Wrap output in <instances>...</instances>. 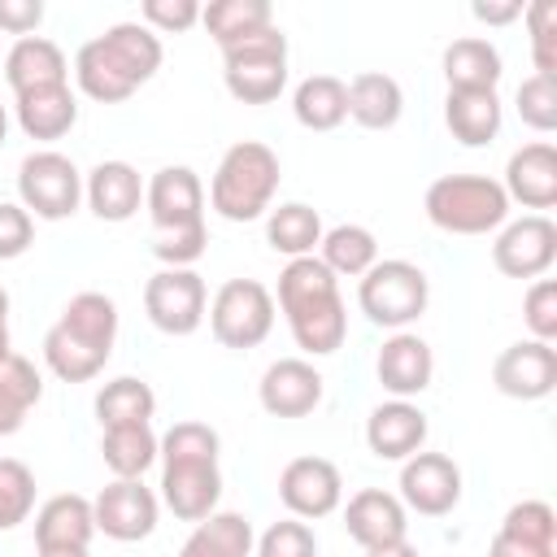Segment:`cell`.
Here are the masks:
<instances>
[{
    "mask_svg": "<svg viewBox=\"0 0 557 557\" xmlns=\"http://www.w3.org/2000/svg\"><path fill=\"white\" fill-rule=\"evenodd\" d=\"M278 500L287 505L292 518L318 522V518H326V513L339 509V500H344V474L326 457H292L278 470Z\"/></svg>",
    "mask_w": 557,
    "mask_h": 557,
    "instance_id": "obj_13",
    "label": "cell"
},
{
    "mask_svg": "<svg viewBox=\"0 0 557 557\" xmlns=\"http://www.w3.org/2000/svg\"><path fill=\"white\" fill-rule=\"evenodd\" d=\"M522 322L531 331V339L553 344L557 339V283L553 278H535L522 296Z\"/></svg>",
    "mask_w": 557,
    "mask_h": 557,
    "instance_id": "obj_45",
    "label": "cell"
},
{
    "mask_svg": "<svg viewBox=\"0 0 557 557\" xmlns=\"http://www.w3.org/2000/svg\"><path fill=\"white\" fill-rule=\"evenodd\" d=\"M161 39L144 22H113L104 35L87 39L74 57L78 91L96 104H122L131 100L157 70H161Z\"/></svg>",
    "mask_w": 557,
    "mask_h": 557,
    "instance_id": "obj_1",
    "label": "cell"
},
{
    "mask_svg": "<svg viewBox=\"0 0 557 557\" xmlns=\"http://www.w3.org/2000/svg\"><path fill=\"white\" fill-rule=\"evenodd\" d=\"M265 244L274 252H283L287 261L313 257L318 244H322V218H318V209L305 205V200H287V205L270 209L265 213Z\"/></svg>",
    "mask_w": 557,
    "mask_h": 557,
    "instance_id": "obj_32",
    "label": "cell"
},
{
    "mask_svg": "<svg viewBox=\"0 0 557 557\" xmlns=\"http://www.w3.org/2000/svg\"><path fill=\"white\" fill-rule=\"evenodd\" d=\"M157 444L161 435L152 431V422L100 431V457L113 470V479H144V470L157 466Z\"/></svg>",
    "mask_w": 557,
    "mask_h": 557,
    "instance_id": "obj_35",
    "label": "cell"
},
{
    "mask_svg": "<svg viewBox=\"0 0 557 557\" xmlns=\"http://www.w3.org/2000/svg\"><path fill=\"white\" fill-rule=\"evenodd\" d=\"M500 96L496 91H448L444 96V126L457 144L483 148L500 135Z\"/></svg>",
    "mask_w": 557,
    "mask_h": 557,
    "instance_id": "obj_29",
    "label": "cell"
},
{
    "mask_svg": "<svg viewBox=\"0 0 557 557\" xmlns=\"http://www.w3.org/2000/svg\"><path fill=\"white\" fill-rule=\"evenodd\" d=\"M357 305L361 313L383 326V331H405L409 322H418L431 305V278L422 265L405 261V257H387L374 261L361 278H357Z\"/></svg>",
    "mask_w": 557,
    "mask_h": 557,
    "instance_id": "obj_6",
    "label": "cell"
},
{
    "mask_svg": "<svg viewBox=\"0 0 557 557\" xmlns=\"http://www.w3.org/2000/svg\"><path fill=\"white\" fill-rule=\"evenodd\" d=\"M257 400L270 418H305L322 405V374L305 357H278L257 383Z\"/></svg>",
    "mask_w": 557,
    "mask_h": 557,
    "instance_id": "obj_17",
    "label": "cell"
},
{
    "mask_svg": "<svg viewBox=\"0 0 557 557\" xmlns=\"http://www.w3.org/2000/svg\"><path fill=\"white\" fill-rule=\"evenodd\" d=\"M344 87H348V117H352L357 126H366V131H392V126L400 122V113H405V91H400V83H396L392 74H383V70H361V74H352Z\"/></svg>",
    "mask_w": 557,
    "mask_h": 557,
    "instance_id": "obj_28",
    "label": "cell"
},
{
    "mask_svg": "<svg viewBox=\"0 0 557 557\" xmlns=\"http://www.w3.org/2000/svg\"><path fill=\"white\" fill-rule=\"evenodd\" d=\"M200 22L218 48H231L261 26H274V9H270V0H213L200 9Z\"/></svg>",
    "mask_w": 557,
    "mask_h": 557,
    "instance_id": "obj_36",
    "label": "cell"
},
{
    "mask_svg": "<svg viewBox=\"0 0 557 557\" xmlns=\"http://www.w3.org/2000/svg\"><path fill=\"white\" fill-rule=\"evenodd\" d=\"M35 557H91V548H35Z\"/></svg>",
    "mask_w": 557,
    "mask_h": 557,
    "instance_id": "obj_54",
    "label": "cell"
},
{
    "mask_svg": "<svg viewBox=\"0 0 557 557\" xmlns=\"http://www.w3.org/2000/svg\"><path fill=\"white\" fill-rule=\"evenodd\" d=\"M91 513H96V535L117 540V544H135V540H148L157 531L161 500L152 487H144V479H113L91 500Z\"/></svg>",
    "mask_w": 557,
    "mask_h": 557,
    "instance_id": "obj_12",
    "label": "cell"
},
{
    "mask_svg": "<svg viewBox=\"0 0 557 557\" xmlns=\"http://www.w3.org/2000/svg\"><path fill=\"white\" fill-rule=\"evenodd\" d=\"M218 453H222V435L209 422H196V418L174 422L157 444L161 466H213Z\"/></svg>",
    "mask_w": 557,
    "mask_h": 557,
    "instance_id": "obj_38",
    "label": "cell"
},
{
    "mask_svg": "<svg viewBox=\"0 0 557 557\" xmlns=\"http://www.w3.org/2000/svg\"><path fill=\"white\" fill-rule=\"evenodd\" d=\"M44 22V0H0V30L4 35H35Z\"/></svg>",
    "mask_w": 557,
    "mask_h": 557,
    "instance_id": "obj_48",
    "label": "cell"
},
{
    "mask_svg": "<svg viewBox=\"0 0 557 557\" xmlns=\"http://www.w3.org/2000/svg\"><path fill=\"white\" fill-rule=\"evenodd\" d=\"M209 331L222 348H257L274 331V292L257 278H226L209 300Z\"/></svg>",
    "mask_w": 557,
    "mask_h": 557,
    "instance_id": "obj_9",
    "label": "cell"
},
{
    "mask_svg": "<svg viewBox=\"0 0 557 557\" xmlns=\"http://www.w3.org/2000/svg\"><path fill=\"white\" fill-rule=\"evenodd\" d=\"M117 344V305L104 292H78L44 335V361L61 383H87Z\"/></svg>",
    "mask_w": 557,
    "mask_h": 557,
    "instance_id": "obj_3",
    "label": "cell"
},
{
    "mask_svg": "<svg viewBox=\"0 0 557 557\" xmlns=\"http://www.w3.org/2000/svg\"><path fill=\"white\" fill-rule=\"evenodd\" d=\"M470 13H474V22H483V26H509V22H518L522 17V0H474L470 4Z\"/></svg>",
    "mask_w": 557,
    "mask_h": 557,
    "instance_id": "obj_49",
    "label": "cell"
},
{
    "mask_svg": "<svg viewBox=\"0 0 557 557\" xmlns=\"http://www.w3.org/2000/svg\"><path fill=\"white\" fill-rule=\"evenodd\" d=\"M4 139H9V109L0 104V144H4Z\"/></svg>",
    "mask_w": 557,
    "mask_h": 557,
    "instance_id": "obj_55",
    "label": "cell"
},
{
    "mask_svg": "<svg viewBox=\"0 0 557 557\" xmlns=\"http://www.w3.org/2000/svg\"><path fill=\"white\" fill-rule=\"evenodd\" d=\"M17 205L39 222H61V218L78 213L83 170L57 148H39V152L22 157V165H17Z\"/></svg>",
    "mask_w": 557,
    "mask_h": 557,
    "instance_id": "obj_8",
    "label": "cell"
},
{
    "mask_svg": "<svg viewBox=\"0 0 557 557\" xmlns=\"http://www.w3.org/2000/svg\"><path fill=\"white\" fill-rule=\"evenodd\" d=\"M505 196L522 209H553L557 205V148L548 139L522 144L505 161Z\"/></svg>",
    "mask_w": 557,
    "mask_h": 557,
    "instance_id": "obj_19",
    "label": "cell"
},
{
    "mask_svg": "<svg viewBox=\"0 0 557 557\" xmlns=\"http://www.w3.org/2000/svg\"><path fill=\"white\" fill-rule=\"evenodd\" d=\"M252 522L235 509H213L209 518H200L191 527V535L183 540L178 557H252Z\"/></svg>",
    "mask_w": 557,
    "mask_h": 557,
    "instance_id": "obj_30",
    "label": "cell"
},
{
    "mask_svg": "<svg viewBox=\"0 0 557 557\" xmlns=\"http://www.w3.org/2000/svg\"><path fill=\"white\" fill-rule=\"evenodd\" d=\"M513 104H518V117L531 131H540V135L557 131V78H544V74L522 78L518 91H513Z\"/></svg>",
    "mask_w": 557,
    "mask_h": 557,
    "instance_id": "obj_42",
    "label": "cell"
},
{
    "mask_svg": "<svg viewBox=\"0 0 557 557\" xmlns=\"http://www.w3.org/2000/svg\"><path fill=\"white\" fill-rule=\"evenodd\" d=\"M374 374H379V387L392 392V400H413L435 379V352L422 335L392 331L374 357Z\"/></svg>",
    "mask_w": 557,
    "mask_h": 557,
    "instance_id": "obj_16",
    "label": "cell"
},
{
    "mask_svg": "<svg viewBox=\"0 0 557 557\" xmlns=\"http://www.w3.org/2000/svg\"><path fill=\"white\" fill-rule=\"evenodd\" d=\"M35 509V474L17 457H0V531H13Z\"/></svg>",
    "mask_w": 557,
    "mask_h": 557,
    "instance_id": "obj_39",
    "label": "cell"
},
{
    "mask_svg": "<svg viewBox=\"0 0 557 557\" xmlns=\"http://www.w3.org/2000/svg\"><path fill=\"white\" fill-rule=\"evenodd\" d=\"M431 226L448 235H487L509 222V196L487 174H440L422 200Z\"/></svg>",
    "mask_w": 557,
    "mask_h": 557,
    "instance_id": "obj_5",
    "label": "cell"
},
{
    "mask_svg": "<svg viewBox=\"0 0 557 557\" xmlns=\"http://www.w3.org/2000/svg\"><path fill=\"white\" fill-rule=\"evenodd\" d=\"M96 513L78 492H57L35 509V548H91Z\"/></svg>",
    "mask_w": 557,
    "mask_h": 557,
    "instance_id": "obj_22",
    "label": "cell"
},
{
    "mask_svg": "<svg viewBox=\"0 0 557 557\" xmlns=\"http://www.w3.org/2000/svg\"><path fill=\"white\" fill-rule=\"evenodd\" d=\"M161 500L174 518L200 522L222 500V470L213 466H161Z\"/></svg>",
    "mask_w": 557,
    "mask_h": 557,
    "instance_id": "obj_23",
    "label": "cell"
},
{
    "mask_svg": "<svg viewBox=\"0 0 557 557\" xmlns=\"http://www.w3.org/2000/svg\"><path fill=\"white\" fill-rule=\"evenodd\" d=\"M139 17L152 35H178L200 22V4L196 0H144Z\"/></svg>",
    "mask_w": 557,
    "mask_h": 557,
    "instance_id": "obj_46",
    "label": "cell"
},
{
    "mask_svg": "<svg viewBox=\"0 0 557 557\" xmlns=\"http://www.w3.org/2000/svg\"><path fill=\"white\" fill-rule=\"evenodd\" d=\"M283 318H287V331H292V339L305 357H331L348 339V309H344L339 292L322 296V300H309V305H300Z\"/></svg>",
    "mask_w": 557,
    "mask_h": 557,
    "instance_id": "obj_26",
    "label": "cell"
},
{
    "mask_svg": "<svg viewBox=\"0 0 557 557\" xmlns=\"http://www.w3.org/2000/svg\"><path fill=\"white\" fill-rule=\"evenodd\" d=\"M557 261V226L544 213H522L505 222L492 239V265L505 278H544Z\"/></svg>",
    "mask_w": 557,
    "mask_h": 557,
    "instance_id": "obj_11",
    "label": "cell"
},
{
    "mask_svg": "<svg viewBox=\"0 0 557 557\" xmlns=\"http://www.w3.org/2000/svg\"><path fill=\"white\" fill-rule=\"evenodd\" d=\"M461 500V466L444 453H413L400 461V505L422 518H444Z\"/></svg>",
    "mask_w": 557,
    "mask_h": 557,
    "instance_id": "obj_14",
    "label": "cell"
},
{
    "mask_svg": "<svg viewBox=\"0 0 557 557\" xmlns=\"http://www.w3.org/2000/svg\"><path fill=\"white\" fill-rule=\"evenodd\" d=\"M339 292V278L318 261V252L313 257H296V261H287L283 270H278V292H274V305L283 309V313H292V309H300V305H309V300H322V296H335Z\"/></svg>",
    "mask_w": 557,
    "mask_h": 557,
    "instance_id": "obj_37",
    "label": "cell"
},
{
    "mask_svg": "<svg viewBox=\"0 0 557 557\" xmlns=\"http://www.w3.org/2000/svg\"><path fill=\"white\" fill-rule=\"evenodd\" d=\"M144 313L161 335H196L205 313H209V287L196 270H174L161 265L144 283Z\"/></svg>",
    "mask_w": 557,
    "mask_h": 557,
    "instance_id": "obj_10",
    "label": "cell"
},
{
    "mask_svg": "<svg viewBox=\"0 0 557 557\" xmlns=\"http://www.w3.org/2000/svg\"><path fill=\"white\" fill-rule=\"evenodd\" d=\"M13 352V339H9V292L0 287V361Z\"/></svg>",
    "mask_w": 557,
    "mask_h": 557,
    "instance_id": "obj_52",
    "label": "cell"
},
{
    "mask_svg": "<svg viewBox=\"0 0 557 557\" xmlns=\"http://www.w3.org/2000/svg\"><path fill=\"white\" fill-rule=\"evenodd\" d=\"M292 113L305 131H335L348 117V87L335 74H309L292 91Z\"/></svg>",
    "mask_w": 557,
    "mask_h": 557,
    "instance_id": "obj_31",
    "label": "cell"
},
{
    "mask_svg": "<svg viewBox=\"0 0 557 557\" xmlns=\"http://www.w3.org/2000/svg\"><path fill=\"white\" fill-rule=\"evenodd\" d=\"M492 383L509 400H544L557 387V348L540 339H518L492 361Z\"/></svg>",
    "mask_w": 557,
    "mask_h": 557,
    "instance_id": "obj_15",
    "label": "cell"
},
{
    "mask_svg": "<svg viewBox=\"0 0 557 557\" xmlns=\"http://www.w3.org/2000/svg\"><path fill=\"white\" fill-rule=\"evenodd\" d=\"M444 83L448 91H496L500 74H505V61L496 52L492 39L483 35H461L444 48Z\"/></svg>",
    "mask_w": 557,
    "mask_h": 557,
    "instance_id": "obj_27",
    "label": "cell"
},
{
    "mask_svg": "<svg viewBox=\"0 0 557 557\" xmlns=\"http://www.w3.org/2000/svg\"><path fill=\"white\" fill-rule=\"evenodd\" d=\"M366 557H422L409 540H396V544H383V548H366Z\"/></svg>",
    "mask_w": 557,
    "mask_h": 557,
    "instance_id": "obj_51",
    "label": "cell"
},
{
    "mask_svg": "<svg viewBox=\"0 0 557 557\" xmlns=\"http://www.w3.org/2000/svg\"><path fill=\"white\" fill-rule=\"evenodd\" d=\"M222 78L239 104H270L287 87V35L261 26L239 44L222 48Z\"/></svg>",
    "mask_w": 557,
    "mask_h": 557,
    "instance_id": "obj_7",
    "label": "cell"
},
{
    "mask_svg": "<svg viewBox=\"0 0 557 557\" xmlns=\"http://www.w3.org/2000/svg\"><path fill=\"white\" fill-rule=\"evenodd\" d=\"M13 117L22 126L26 139H61L74 131L78 122V96L70 91V83H57V87H35V91H22L13 96Z\"/></svg>",
    "mask_w": 557,
    "mask_h": 557,
    "instance_id": "obj_25",
    "label": "cell"
},
{
    "mask_svg": "<svg viewBox=\"0 0 557 557\" xmlns=\"http://www.w3.org/2000/svg\"><path fill=\"white\" fill-rule=\"evenodd\" d=\"M318 261H322L335 278H361V274L379 261V239H374V231L361 226V222H339V226L322 231Z\"/></svg>",
    "mask_w": 557,
    "mask_h": 557,
    "instance_id": "obj_33",
    "label": "cell"
},
{
    "mask_svg": "<svg viewBox=\"0 0 557 557\" xmlns=\"http://www.w3.org/2000/svg\"><path fill=\"white\" fill-rule=\"evenodd\" d=\"M22 422H26V413H17V409H9V405L0 400V435H13V431H22Z\"/></svg>",
    "mask_w": 557,
    "mask_h": 557,
    "instance_id": "obj_53",
    "label": "cell"
},
{
    "mask_svg": "<svg viewBox=\"0 0 557 557\" xmlns=\"http://www.w3.org/2000/svg\"><path fill=\"white\" fill-rule=\"evenodd\" d=\"M344 527L361 548H383L396 540H409V509L400 505L396 492L383 487H361L344 505Z\"/></svg>",
    "mask_w": 557,
    "mask_h": 557,
    "instance_id": "obj_18",
    "label": "cell"
},
{
    "mask_svg": "<svg viewBox=\"0 0 557 557\" xmlns=\"http://www.w3.org/2000/svg\"><path fill=\"white\" fill-rule=\"evenodd\" d=\"M522 22L531 30V65L544 78H557V0L522 4Z\"/></svg>",
    "mask_w": 557,
    "mask_h": 557,
    "instance_id": "obj_41",
    "label": "cell"
},
{
    "mask_svg": "<svg viewBox=\"0 0 557 557\" xmlns=\"http://www.w3.org/2000/svg\"><path fill=\"white\" fill-rule=\"evenodd\" d=\"M4 83L13 87V96L35 87H57L70 83V61L61 44H52L48 35H26L4 52Z\"/></svg>",
    "mask_w": 557,
    "mask_h": 557,
    "instance_id": "obj_24",
    "label": "cell"
},
{
    "mask_svg": "<svg viewBox=\"0 0 557 557\" xmlns=\"http://www.w3.org/2000/svg\"><path fill=\"white\" fill-rule=\"evenodd\" d=\"M500 535L522 540V544H540V548H557V513L548 500H518L505 509Z\"/></svg>",
    "mask_w": 557,
    "mask_h": 557,
    "instance_id": "obj_40",
    "label": "cell"
},
{
    "mask_svg": "<svg viewBox=\"0 0 557 557\" xmlns=\"http://www.w3.org/2000/svg\"><path fill=\"white\" fill-rule=\"evenodd\" d=\"M35 244V218L17 200H0V261L22 257Z\"/></svg>",
    "mask_w": 557,
    "mask_h": 557,
    "instance_id": "obj_47",
    "label": "cell"
},
{
    "mask_svg": "<svg viewBox=\"0 0 557 557\" xmlns=\"http://www.w3.org/2000/svg\"><path fill=\"white\" fill-rule=\"evenodd\" d=\"M487 557H557V548H540V544H522V540H509V535H492L487 544Z\"/></svg>",
    "mask_w": 557,
    "mask_h": 557,
    "instance_id": "obj_50",
    "label": "cell"
},
{
    "mask_svg": "<svg viewBox=\"0 0 557 557\" xmlns=\"http://www.w3.org/2000/svg\"><path fill=\"white\" fill-rule=\"evenodd\" d=\"M83 200L100 222H131L144 209V178L131 161H100L83 178Z\"/></svg>",
    "mask_w": 557,
    "mask_h": 557,
    "instance_id": "obj_21",
    "label": "cell"
},
{
    "mask_svg": "<svg viewBox=\"0 0 557 557\" xmlns=\"http://www.w3.org/2000/svg\"><path fill=\"white\" fill-rule=\"evenodd\" d=\"M152 413H157V392L144 379H135V374H117V379H109L96 392V422H100V431L144 426V422H152Z\"/></svg>",
    "mask_w": 557,
    "mask_h": 557,
    "instance_id": "obj_34",
    "label": "cell"
},
{
    "mask_svg": "<svg viewBox=\"0 0 557 557\" xmlns=\"http://www.w3.org/2000/svg\"><path fill=\"white\" fill-rule=\"evenodd\" d=\"M278 178H283L278 152L261 139H239L222 152L209 178V209L226 222H257L274 209Z\"/></svg>",
    "mask_w": 557,
    "mask_h": 557,
    "instance_id": "obj_4",
    "label": "cell"
},
{
    "mask_svg": "<svg viewBox=\"0 0 557 557\" xmlns=\"http://www.w3.org/2000/svg\"><path fill=\"white\" fill-rule=\"evenodd\" d=\"M144 209L152 218V257L174 270H191L205 257V183L191 165H161L144 183Z\"/></svg>",
    "mask_w": 557,
    "mask_h": 557,
    "instance_id": "obj_2",
    "label": "cell"
},
{
    "mask_svg": "<svg viewBox=\"0 0 557 557\" xmlns=\"http://www.w3.org/2000/svg\"><path fill=\"white\" fill-rule=\"evenodd\" d=\"M426 431H431V422L413 400H383L366 418V444L379 461H405V457L422 453Z\"/></svg>",
    "mask_w": 557,
    "mask_h": 557,
    "instance_id": "obj_20",
    "label": "cell"
},
{
    "mask_svg": "<svg viewBox=\"0 0 557 557\" xmlns=\"http://www.w3.org/2000/svg\"><path fill=\"white\" fill-rule=\"evenodd\" d=\"M252 548H257V557H318V535L309 522L283 518V522H270Z\"/></svg>",
    "mask_w": 557,
    "mask_h": 557,
    "instance_id": "obj_44",
    "label": "cell"
},
{
    "mask_svg": "<svg viewBox=\"0 0 557 557\" xmlns=\"http://www.w3.org/2000/svg\"><path fill=\"white\" fill-rule=\"evenodd\" d=\"M39 396H44L39 370H35L22 352H9V357L0 361V400H4L9 409H17V413H30V409L39 405Z\"/></svg>",
    "mask_w": 557,
    "mask_h": 557,
    "instance_id": "obj_43",
    "label": "cell"
}]
</instances>
